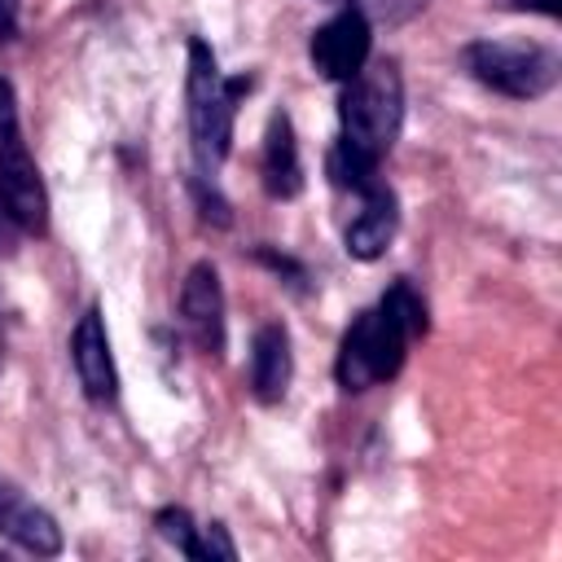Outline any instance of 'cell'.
Masks as SVG:
<instances>
[{
    "mask_svg": "<svg viewBox=\"0 0 562 562\" xmlns=\"http://www.w3.org/2000/svg\"><path fill=\"white\" fill-rule=\"evenodd\" d=\"M13 220H9V211H4V202H0V250H13Z\"/></svg>",
    "mask_w": 562,
    "mask_h": 562,
    "instance_id": "19",
    "label": "cell"
},
{
    "mask_svg": "<svg viewBox=\"0 0 562 562\" xmlns=\"http://www.w3.org/2000/svg\"><path fill=\"white\" fill-rule=\"evenodd\" d=\"M70 364L75 378L83 386V395L92 404H110L119 395V373H114V356H110V334L101 321V307H88L70 334Z\"/></svg>",
    "mask_w": 562,
    "mask_h": 562,
    "instance_id": "8",
    "label": "cell"
},
{
    "mask_svg": "<svg viewBox=\"0 0 562 562\" xmlns=\"http://www.w3.org/2000/svg\"><path fill=\"white\" fill-rule=\"evenodd\" d=\"M369 48H373V35H369V22L347 4L342 13H334L325 26L312 31V44H307V57L316 66V75H325L329 83H347L360 75V66L369 61Z\"/></svg>",
    "mask_w": 562,
    "mask_h": 562,
    "instance_id": "6",
    "label": "cell"
},
{
    "mask_svg": "<svg viewBox=\"0 0 562 562\" xmlns=\"http://www.w3.org/2000/svg\"><path fill=\"white\" fill-rule=\"evenodd\" d=\"M426 334V303L408 281H395L378 307L360 312L338 342L334 378L342 391H369L400 373L408 342Z\"/></svg>",
    "mask_w": 562,
    "mask_h": 562,
    "instance_id": "1",
    "label": "cell"
},
{
    "mask_svg": "<svg viewBox=\"0 0 562 562\" xmlns=\"http://www.w3.org/2000/svg\"><path fill=\"white\" fill-rule=\"evenodd\" d=\"M338 145L378 162L404 123V79L395 61H364L356 79L342 83V101H338Z\"/></svg>",
    "mask_w": 562,
    "mask_h": 562,
    "instance_id": "2",
    "label": "cell"
},
{
    "mask_svg": "<svg viewBox=\"0 0 562 562\" xmlns=\"http://www.w3.org/2000/svg\"><path fill=\"white\" fill-rule=\"evenodd\" d=\"M154 527H158V536L167 540V544H176L180 553H189V544H193V518H189V509H180V505H167V509H158V518H154Z\"/></svg>",
    "mask_w": 562,
    "mask_h": 562,
    "instance_id": "15",
    "label": "cell"
},
{
    "mask_svg": "<svg viewBox=\"0 0 562 562\" xmlns=\"http://www.w3.org/2000/svg\"><path fill=\"white\" fill-rule=\"evenodd\" d=\"M263 189L281 202L299 198L303 189V162H299V140L290 127V114L277 110L268 119V136H263Z\"/></svg>",
    "mask_w": 562,
    "mask_h": 562,
    "instance_id": "12",
    "label": "cell"
},
{
    "mask_svg": "<svg viewBox=\"0 0 562 562\" xmlns=\"http://www.w3.org/2000/svg\"><path fill=\"white\" fill-rule=\"evenodd\" d=\"M465 70L501 97L531 101L558 83L562 57L536 40H474L465 48Z\"/></svg>",
    "mask_w": 562,
    "mask_h": 562,
    "instance_id": "4",
    "label": "cell"
},
{
    "mask_svg": "<svg viewBox=\"0 0 562 562\" xmlns=\"http://www.w3.org/2000/svg\"><path fill=\"white\" fill-rule=\"evenodd\" d=\"M0 536H9L13 544H22L26 553L53 558L61 553V527L48 509H40L35 501H26L4 474H0Z\"/></svg>",
    "mask_w": 562,
    "mask_h": 562,
    "instance_id": "9",
    "label": "cell"
},
{
    "mask_svg": "<svg viewBox=\"0 0 562 562\" xmlns=\"http://www.w3.org/2000/svg\"><path fill=\"white\" fill-rule=\"evenodd\" d=\"M395 224H400V211H395V193L386 184H378L373 193L360 198V215L347 224V255L351 259H378L386 255L391 237H395Z\"/></svg>",
    "mask_w": 562,
    "mask_h": 562,
    "instance_id": "11",
    "label": "cell"
},
{
    "mask_svg": "<svg viewBox=\"0 0 562 562\" xmlns=\"http://www.w3.org/2000/svg\"><path fill=\"white\" fill-rule=\"evenodd\" d=\"M294 378V356H290V334L285 325H263L250 342V395L259 404H281Z\"/></svg>",
    "mask_w": 562,
    "mask_h": 562,
    "instance_id": "10",
    "label": "cell"
},
{
    "mask_svg": "<svg viewBox=\"0 0 562 562\" xmlns=\"http://www.w3.org/2000/svg\"><path fill=\"white\" fill-rule=\"evenodd\" d=\"M180 325L189 342L206 356H224V285L215 263H193L180 285Z\"/></svg>",
    "mask_w": 562,
    "mask_h": 562,
    "instance_id": "7",
    "label": "cell"
},
{
    "mask_svg": "<svg viewBox=\"0 0 562 562\" xmlns=\"http://www.w3.org/2000/svg\"><path fill=\"white\" fill-rule=\"evenodd\" d=\"M0 364H4V338H0Z\"/></svg>",
    "mask_w": 562,
    "mask_h": 562,
    "instance_id": "20",
    "label": "cell"
},
{
    "mask_svg": "<svg viewBox=\"0 0 562 562\" xmlns=\"http://www.w3.org/2000/svg\"><path fill=\"white\" fill-rule=\"evenodd\" d=\"M18 35V0H0V44Z\"/></svg>",
    "mask_w": 562,
    "mask_h": 562,
    "instance_id": "17",
    "label": "cell"
},
{
    "mask_svg": "<svg viewBox=\"0 0 562 562\" xmlns=\"http://www.w3.org/2000/svg\"><path fill=\"white\" fill-rule=\"evenodd\" d=\"M430 0H351V9L364 18V22H382V26H400L408 18H417Z\"/></svg>",
    "mask_w": 562,
    "mask_h": 562,
    "instance_id": "14",
    "label": "cell"
},
{
    "mask_svg": "<svg viewBox=\"0 0 562 562\" xmlns=\"http://www.w3.org/2000/svg\"><path fill=\"white\" fill-rule=\"evenodd\" d=\"M501 4H509V9H531V13H544V18H558V0H501Z\"/></svg>",
    "mask_w": 562,
    "mask_h": 562,
    "instance_id": "18",
    "label": "cell"
},
{
    "mask_svg": "<svg viewBox=\"0 0 562 562\" xmlns=\"http://www.w3.org/2000/svg\"><path fill=\"white\" fill-rule=\"evenodd\" d=\"M184 558H193V562H237V544L228 540V527L206 522V527L193 531V544H189Z\"/></svg>",
    "mask_w": 562,
    "mask_h": 562,
    "instance_id": "13",
    "label": "cell"
},
{
    "mask_svg": "<svg viewBox=\"0 0 562 562\" xmlns=\"http://www.w3.org/2000/svg\"><path fill=\"white\" fill-rule=\"evenodd\" d=\"M250 79H224L206 40H189V70H184V114L189 140L202 171H215L233 145V110Z\"/></svg>",
    "mask_w": 562,
    "mask_h": 562,
    "instance_id": "3",
    "label": "cell"
},
{
    "mask_svg": "<svg viewBox=\"0 0 562 562\" xmlns=\"http://www.w3.org/2000/svg\"><path fill=\"white\" fill-rule=\"evenodd\" d=\"M0 202L22 233H48V189L22 140L18 92L9 79H0Z\"/></svg>",
    "mask_w": 562,
    "mask_h": 562,
    "instance_id": "5",
    "label": "cell"
},
{
    "mask_svg": "<svg viewBox=\"0 0 562 562\" xmlns=\"http://www.w3.org/2000/svg\"><path fill=\"white\" fill-rule=\"evenodd\" d=\"M193 198H198V206H202V220H215V224H228V202L215 193V189H206L202 180H193Z\"/></svg>",
    "mask_w": 562,
    "mask_h": 562,
    "instance_id": "16",
    "label": "cell"
}]
</instances>
